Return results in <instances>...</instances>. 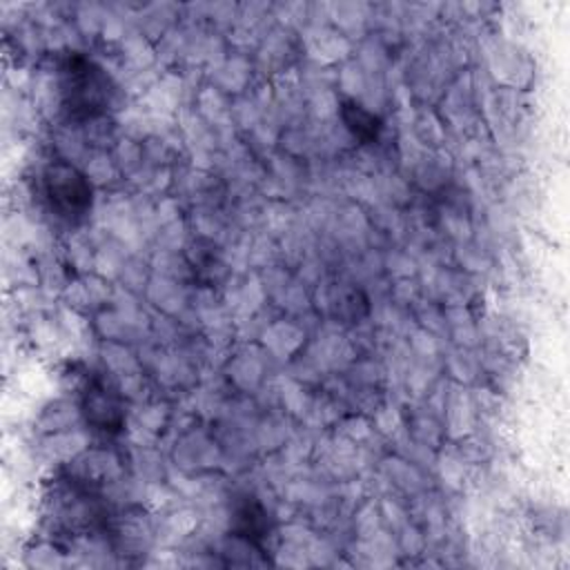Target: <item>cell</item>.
Segmentation results:
<instances>
[{
    "label": "cell",
    "instance_id": "6da1fadb",
    "mask_svg": "<svg viewBox=\"0 0 570 570\" xmlns=\"http://www.w3.org/2000/svg\"><path fill=\"white\" fill-rule=\"evenodd\" d=\"M47 198L60 216L78 218L91 205V187L82 174H78L67 163H56L47 169L45 176Z\"/></svg>",
    "mask_w": 570,
    "mask_h": 570
},
{
    "label": "cell",
    "instance_id": "7a4b0ae2",
    "mask_svg": "<svg viewBox=\"0 0 570 570\" xmlns=\"http://www.w3.org/2000/svg\"><path fill=\"white\" fill-rule=\"evenodd\" d=\"M62 87L69 109L85 114H94L96 109H100L107 94V85L100 69H96L89 60L78 56H73L65 67Z\"/></svg>",
    "mask_w": 570,
    "mask_h": 570
},
{
    "label": "cell",
    "instance_id": "3957f363",
    "mask_svg": "<svg viewBox=\"0 0 570 570\" xmlns=\"http://www.w3.org/2000/svg\"><path fill=\"white\" fill-rule=\"evenodd\" d=\"M82 407L87 421L100 430H116L122 423V407L118 405L116 394L100 381L89 385Z\"/></svg>",
    "mask_w": 570,
    "mask_h": 570
},
{
    "label": "cell",
    "instance_id": "277c9868",
    "mask_svg": "<svg viewBox=\"0 0 570 570\" xmlns=\"http://www.w3.org/2000/svg\"><path fill=\"white\" fill-rule=\"evenodd\" d=\"M343 120L347 125V129L363 142H372L379 138L381 131V120L367 111L365 107L356 105V102H345L343 105Z\"/></svg>",
    "mask_w": 570,
    "mask_h": 570
}]
</instances>
